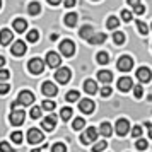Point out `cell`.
<instances>
[{"label":"cell","instance_id":"17","mask_svg":"<svg viewBox=\"0 0 152 152\" xmlns=\"http://www.w3.org/2000/svg\"><path fill=\"white\" fill-rule=\"evenodd\" d=\"M12 38H14V34H12V31L10 29H2L0 31V45H9V43L12 41Z\"/></svg>","mask_w":152,"mask_h":152},{"label":"cell","instance_id":"33","mask_svg":"<svg viewBox=\"0 0 152 152\" xmlns=\"http://www.w3.org/2000/svg\"><path fill=\"white\" fill-rule=\"evenodd\" d=\"M65 99H67L69 103L79 101V92H77V91H70V92H67V96H65Z\"/></svg>","mask_w":152,"mask_h":152},{"label":"cell","instance_id":"42","mask_svg":"<svg viewBox=\"0 0 152 152\" xmlns=\"http://www.w3.org/2000/svg\"><path fill=\"white\" fill-rule=\"evenodd\" d=\"M101 96H103V97L111 96V87H110V84H104V87L101 89Z\"/></svg>","mask_w":152,"mask_h":152},{"label":"cell","instance_id":"23","mask_svg":"<svg viewBox=\"0 0 152 152\" xmlns=\"http://www.w3.org/2000/svg\"><path fill=\"white\" fill-rule=\"evenodd\" d=\"M104 41H106V34H104V33H94L92 38L89 39L91 45H101V43H104Z\"/></svg>","mask_w":152,"mask_h":152},{"label":"cell","instance_id":"12","mask_svg":"<svg viewBox=\"0 0 152 152\" xmlns=\"http://www.w3.org/2000/svg\"><path fill=\"white\" fill-rule=\"evenodd\" d=\"M41 91H43V94L45 96H48V97H53V96H56V92H58V89H56V86L53 82H43V86H41Z\"/></svg>","mask_w":152,"mask_h":152},{"label":"cell","instance_id":"5","mask_svg":"<svg viewBox=\"0 0 152 152\" xmlns=\"http://www.w3.org/2000/svg\"><path fill=\"white\" fill-rule=\"evenodd\" d=\"M70 77H72V72H70V69H67V67H62V69H58L55 72L56 82H60V84H67L70 80Z\"/></svg>","mask_w":152,"mask_h":152},{"label":"cell","instance_id":"30","mask_svg":"<svg viewBox=\"0 0 152 152\" xmlns=\"http://www.w3.org/2000/svg\"><path fill=\"white\" fill-rule=\"evenodd\" d=\"M118 24H120V21H118L115 15L108 17V21H106V26H108L110 29H116V28H118Z\"/></svg>","mask_w":152,"mask_h":152},{"label":"cell","instance_id":"53","mask_svg":"<svg viewBox=\"0 0 152 152\" xmlns=\"http://www.w3.org/2000/svg\"><path fill=\"white\" fill-rule=\"evenodd\" d=\"M31 152H41V151H39V149H33Z\"/></svg>","mask_w":152,"mask_h":152},{"label":"cell","instance_id":"24","mask_svg":"<svg viewBox=\"0 0 152 152\" xmlns=\"http://www.w3.org/2000/svg\"><path fill=\"white\" fill-rule=\"evenodd\" d=\"M28 12L31 15H38L39 12H41V5H39L38 2H31V4L28 5Z\"/></svg>","mask_w":152,"mask_h":152},{"label":"cell","instance_id":"6","mask_svg":"<svg viewBox=\"0 0 152 152\" xmlns=\"http://www.w3.org/2000/svg\"><path fill=\"white\" fill-rule=\"evenodd\" d=\"M60 53L65 56H72L74 53H75V45H74V41H70V39H63L62 43H60Z\"/></svg>","mask_w":152,"mask_h":152},{"label":"cell","instance_id":"2","mask_svg":"<svg viewBox=\"0 0 152 152\" xmlns=\"http://www.w3.org/2000/svg\"><path fill=\"white\" fill-rule=\"evenodd\" d=\"M28 69L31 74L39 75V74H43V70H45V62H43L41 58H33V60H29Z\"/></svg>","mask_w":152,"mask_h":152},{"label":"cell","instance_id":"44","mask_svg":"<svg viewBox=\"0 0 152 152\" xmlns=\"http://www.w3.org/2000/svg\"><path fill=\"white\" fill-rule=\"evenodd\" d=\"M10 91V86L7 82H0V94H7Z\"/></svg>","mask_w":152,"mask_h":152},{"label":"cell","instance_id":"38","mask_svg":"<svg viewBox=\"0 0 152 152\" xmlns=\"http://www.w3.org/2000/svg\"><path fill=\"white\" fill-rule=\"evenodd\" d=\"M51 152H67V147L58 142V144H55L53 147H51Z\"/></svg>","mask_w":152,"mask_h":152},{"label":"cell","instance_id":"15","mask_svg":"<svg viewBox=\"0 0 152 152\" xmlns=\"http://www.w3.org/2000/svg\"><path fill=\"white\" fill-rule=\"evenodd\" d=\"M26 43L24 41H15L14 45H12V48H10V51H12V55L15 56H22L24 53H26Z\"/></svg>","mask_w":152,"mask_h":152},{"label":"cell","instance_id":"9","mask_svg":"<svg viewBox=\"0 0 152 152\" xmlns=\"http://www.w3.org/2000/svg\"><path fill=\"white\" fill-rule=\"evenodd\" d=\"M43 138H45V135H43V132L38 130V128H31V130L28 132V142L29 144H39V142H43Z\"/></svg>","mask_w":152,"mask_h":152},{"label":"cell","instance_id":"26","mask_svg":"<svg viewBox=\"0 0 152 152\" xmlns=\"http://www.w3.org/2000/svg\"><path fill=\"white\" fill-rule=\"evenodd\" d=\"M96 60H97V63L106 65V63L110 62V55H108L106 51H99V53H97V56H96Z\"/></svg>","mask_w":152,"mask_h":152},{"label":"cell","instance_id":"56","mask_svg":"<svg viewBox=\"0 0 152 152\" xmlns=\"http://www.w3.org/2000/svg\"><path fill=\"white\" fill-rule=\"evenodd\" d=\"M151 29H152V26H151Z\"/></svg>","mask_w":152,"mask_h":152},{"label":"cell","instance_id":"45","mask_svg":"<svg viewBox=\"0 0 152 152\" xmlns=\"http://www.w3.org/2000/svg\"><path fill=\"white\" fill-rule=\"evenodd\" d=\"M144 12H145V7L142 5V4H138V5H135V7H133V14L140 15V14H144Z\"/></svg>","mask_w":152,"mask_h":152},{"label":"cell","instance_id":"7","mask_svg":"<svg viewBox=\"0 0 152 152\" xmlns=\"http://www.w3.org/2000/svg\"><path fill=\"white\" fill-rule=\"evenodd\" d=\"M24 118H26V113L22 110H12V113H10V123L14 125V126H19V125L24 123Z\"/></svg>","mask_w":152,"mask_h":152},{"label":"cell","instance_id":"11","mask_svg":"<svg viewBox=\"0 0 152 152\" xmlns=\"http://www.w3.org/2000/svg\"><path fill=\"white\" fill-rule=\"evenodd\" d=\"M94 101H91V99H82V101H79V110L82 111L84 115H91L92 111H94Z\"/></svg>","mask_w":152,"mask_h":152},{"label":"cell","instance_id":"4","mask_svg":"<svg viewBox=\"0 0 152 152\" xmlns=\"http://www.w3.org/2000/svg\"><path fill=\"white\" fill-rule=\"evenodd\" d=\"M34 103V94L31 91H21L19 96H17V104L21 106H29V104Z\"/></svg>","mask_w":152,"mask_h":152},{"label":"cell","instance_id":"41","mask_svg":"<svg viewBox=\"0 0 152 152\" xmlns=\"http://www.w3.org/2000/svg\"><path fill=\"white\" fill-rule=\"evenodd\" d=\"M0 152H14V149L7 142H0Z\"/></svg>","mask_w":152,"mask_h":152},{"label":"cell","instance_id":"31","mask_svg":"<svg viewBox=\"0 0 152 152\" xmlns=\"http://www.w3.org/2000/svg\"><path fill=\"white\" fill-rule=\"evenodd\" d=\"M135 147H137L138 151H145V149L149 147V142H147L145 138H137V142H135Z\"/></svg>","mask_w":152,"mask_h":152},{"label":"cell","instance_id":"13","mask_svg":"<svg viewBox=\"0 0 152 152\" xmlns=\"http://www.w3.org/2000/svg\"><path fill=\"white\" fill-rule=\"evenodd\" d=\"M55 126H56V116L55 115H50V116H46L41 121V128H45L46 132L55 130Z\"/></svg>","mask_w":152,"mask_h":152},{"label":"cell","instance_id":"10","mask_svg":"<svg viewBox=\"0 0 152 152\" xmlns=\"http://www.w3.org/2000/svg\"><path fill=\"white\" fill-rule=\"evenodd\" d=\"M60 63H62V58L58 53L55 51H48L46 53V65L51 67V69H56V67H60Z\"/></svg>","mask_w":152,"mask_h":152},{"label":"cell","instance_id":"39","mask_svg":"<svg viewBox=\"0 0 152 152\" xmlns=\"http://www.w3.org/2000/svg\"><path fill=\"white\" fill-rule=\"evenodd\" d=\"M10 138H12V142H15V144H21L22 142V133L21 132H14V133L10 135Z\"/></svg>","mask_w":152,"mask_h":152},{"label":"cell","instance_id":"36","mask_svg":"<svg viewBox=\"0 0 152 152\" xmlns=\"http://www.w3.org/2000/svg\"><path fill=\"white\" fill-rule=\"evenodd\" d=\"M137 28H138V31H140V34H147V33H149L147 24H145V22H142V21H137Z\"/></svg>","mask_w":152,"mask_h":152},{"label":"cell","instance_id":"37","mask_svg":"<svg viewBox=\"0 0 152 152\" xmlns=\"http://www.w3.org/2000/svg\"><path fill=\"white\" fill-rule=\"evenodd\" d=\"M41 111H43V108H39V106H34V108L31 110V118L38 120V118L41 116Z\"/></svg>","mask_w":152,"mask_h":152},{"label":"cell","instance_id":"40","mask_svg":"<svg viewBox=\"0 0 152 152\" xmlns=\"http://www.w3.org/2000/svg\"><path fill=\"white\" fill-rule=\"evenodd\" d=\"M142 94H144L142 86H135V87H133V96L137 97V99H140V97H142Z\"/></svg>","mask_w":152,"mask_h":152},{"label":"cell","instance_id":"49","mask_svg":"<svg viewBox=\"0 0 152 152\" xmlns=\"http://www.w3.org/2000/svg\"><path fill=\"white\" fill-rule=\"evenodd\" d=\"M126 2H128V5H132V7H135V5L140 4V0H126Z\"/></svg>","mask_w":152,"mask_h":152},{"label":"cell","instance_id":"52","mask_svg":"<svg viewBox=\"0 0 152 152\" xmlns=\"http://www.w3.org/2000/svg\"><path fill=\"white\" fill-rule=\"evenodd\" d=\"M4 65H5V58H4V56H0V69H2Z\"/></svg>","mask_w":152,"mask_h":152},{"label":"cell","instance_id":"22","mask_svg":"<svg viewBox=\"0 0 152 152\" xmlns=\"http://www.w3.org/2000/svg\"><path fill=\"white\" fill-rule=\"evenodd\" d=\"M99 133H101L103 137H111V133H113V126H111L108 121H104V123H101V126H99Z\"/></svg>","mask_w":152,"mask_h":152},{"label":"cell","instance_id":"8","mask_svg":"<svg viewBox=\"0 0 152 152\" xmlns=\"http://www.w3.org/2000/svg\"><path fill=\"white\" fill-rule=\"evenodd\" d=\"M115 132H116L120 137H123L126 135L128 132H130V123H128V120H125V118H120L116 121V126H115Z\"/></svg>","mask_w":152,"mask_h":152},{"label":"cell","instance_id":"3","mask_svg":"<svg viewBox=\"0 0 152 152\" xmlns=\"http://www.w3.org/2000/svg\"><path fill=\"white\" fill-rule=\"evenodd\" d=\"M116 67H118L120 72H128V70H132L133 69V60H132V56H128V55L120 56V58H118Z\"/></svg>","mask_w":152,"mask_h":152},{"label":"cell","instance_id":"43","mask_svg":"<svg viewBox=\"0 0 152 152\" xmlns=\"http://www.w3.org/2000/svg\"><path fill=\"white\" fill-rule=\"evenodd\" d=\"M133 12H130V10H123V12H121V19H123L125 22H130L132 21V17H133Z\"/></svg>","mask_w":152,"mask_h":152},{"label":"cell","instance_id":"18","mask_svg":"<svg viewBox=\"0 0 152 152\" xmlns=\"http://www.w3.org/2000/svg\"><path fill=\"white\" fill-rule=\"evenodd\" d=\"M97 79H99V82H103V84H110L113 80V74L110 70H99L97 72Z\"/></svg>","mask_w":152,"mask_h":152},{"label":"cell","instance_id":"28","mask_svg":"<svg viewBox=\"0 0 152 152\" xmlns=\"http://www.w3.org/2000/svg\"><path fill=\"white\" fill-rule=\"evenodd\" d=\"M60 116H62L63 121H69L70 118H72V108H62V111H60Z\"/></svg>","mask_w":152,"mask_h":152},{"label":"cell","instance_id":"35","mask_svg":"<svg viewBox=\"0 0 152 152\" xmlns=\"http://www.w3.org/2000/svg\"><path fill=\"white\" fill-rule=\"evenodd\" d=\"M41 108H43V110H46V111H53V110H55V101H50V99H46V101H43Z\"/></svg>","mask_w":152,"mask_h":152},{"label":"cell","instance_id":"14","mask_svg":"<svg viewBox=\"0 0 152 152\" xmlns=\"http://www.w3.org/2000/svg\"><path fill=\"white\" fill-rule=\"evenodd\" d=\"M137 79L140 80V82H149V80L152 79L151 69H147V67H140V69L137 70Z\"/></svg>","mask_w":152,"mask_h":152},{"label":"cell","instance_id":"25","mask_svg":"<svg viewBox=\"0 0 152 152\" xmlns=\"http://www.w3.org/2000/svg\"><path fill=\"white\" fill-rule=\"evenodd\" d=\"M65 24L69 26V28H74L77 24V14L75 12H70V14L65 15Z\"/></svg>","mask_w":152,"mask_h":152},{"label":"cell","instance_id":"51","mask_svg":"<svg viewBox=\"0 0 152 152\" xmlns=\"http://www.w3.org/2000/svg\"><path fill=\"white\" fill-rule=\"evenodd\" d=\"M60 2H62V0H48V4H50V5H58Z\"/></svg>","mask_w":152,"mask_h":152},{"label":"cell","instance_id":"50","mask_svg":"<svg viewBox=\"0 0 152 152\" xmlns=\"http://www.w3.org/2000/svg\"><path fill=\"white\" fill-rule=\"evenodd\" d=\"M145 128H147V130H149V137L152 138V125L149 123V121H147V123H145Z\"/></svg>","mask_w":152,"mask_h":152},{"label":"cell","instance_id":"55","mask_svg":"<svg viewBox=\"0 0 152 152\" xmlns=\"http://www.w3.org/2000/svg\"><path fill=\"white\" fill-rule=\"evenodd\" d=\"M94 2H97V0H94Z\"/></svg>","mask_w":152,"mask_h":152},{"label":"cell","instance_id":"48","mask_svg":"<svg viewBox=\"0 0 152 152\" xmlns=\"http://www.w3.org/2000/svg\"><path fill=\"white\" fill-rule=\"evenodd\" d=\"M75 5V0H65V7H74Z\"/></svg>","mask_w":152,"mask_h":152},{"label":"cell","instance_id":"19","mask_svg":"<svg viewBox=\"0 0 152 152\" xmlns=\"http://www.w3.org/2000/svg\"><path fill=\"white\" fill-rule=\"evenodd\" d=\"M84 91L87 92V94H96L97 92V84L92 80V79H87L86 82H84Z\"/></svg>","mask_w":152,"mask_h":152},{"label":"cell","instance_id":"16","mask_svg":"<svg viewBox=\"0 0 152 152\" xmlns=\"http://www.w3.org/2000/svg\"><path fill=\"white\" fill-rule=\"evenodd\" d=\"M133 87V82H132L130 77H121L120 80H118V89L121 91V92H126V91H130Z\"/></svg>","mask_w":152,"mask_h":152},{"label":"cell","instance_id":"47","mask_svg":"<svg viewBox=\"0 0 152 152\" xmlns=\"http://www.w3.org/2000/svg\"><path fill=\"white\" fill-rule=\"evenodd\" d=\"M9 77H10V72L9 70H5V69L0 70V80H7Z\"/></svg>","mask_w":152,"mask_h":152},{"label":"cell","instance_id":"21","mask_svg":"<svg viewBox=\"0 0 152 152\" xmlns=\"http://www.w3.org/2000/svg\"><path fill=\"white\" fill-rule=\"evenodd\" d=\"M92 34H94V29L91 28V26H84V28L79 31V36H80L82 39H87V41L92 38Z\"/></svg>","mask_w":152,"mask_h":152},{"label":"cell","instance_id":"54","mask_svg":"<svg viewBox=\"0 0 152 152\" xmlns=\"http://www.w3.org/2000/svg\"><path fill=\"white\" fill-rule=\"evenodd\" d=\"M0 7H2V0H0Z\"/></svg>","mask_w":152,"mask_h":152},{"label":"cell","instance_id":"32","mask_svg":"<svg viewBox=\"0 0 152 152\" xmlns=\"http://www.w3.org/2000/svg\"><path fill=\"white\" fill-rule=\"evenodd\" d=\"M113 41L116 43V45H123L125 43V34L123 33H120V31H116V33L113 34Z\"/></svg>","mask_w":152,"mask_h":152},{"label":"cell","instance_id":"1","mask_svg":"<svg viewBox=\"0 0 152 152\" xmlns=\"http://www.w3.org/2000/svg\"><path fill=\"white\" fill-rule=\"evenodd\" d=\"M97 133H99V130H96L94 126H91V128H87V130L80 135V142H82L84 145H89V144H92V142H96Z\"/></svg>","mask_w":152,"mask_h":152},{"label":"cell","instance_id":"27","mask_svg":"<svg viewBox=\"0 0 152 152\" xmlns=\"http://www.w3.org/2000/svg\"><path fill=\"white\" fill-rule=\"evenodd\" d=\"M84 126H86V120L84 118H75L74 123H72V128L74 130H82Z\"/></svg>","mask_w":152,"mask_h":152},{"label":"cell","instance_id":"46","mask_svg":"<svg viewBox=\"0 0 152 152\" xmlns=\"http://www.w3.org/2000/svg\"><path fill=\"white\" fill-rule=\"evenodd\" d=\"M132 135H133L135 138H140V135H142V128H140V126H133V128H132Z\"/></svg>","mask_w":152,"mask_h":152},{"label":"cell","instance_id":"29","mask_svg":"<svg viewBox=\"0 0 152 152\" xmlns=\"http://www.w3.org/2000/svg\"><path fill=\"white\" fill-rule=\"evenodd\" d=\"M39 39V33H38V29H31L28 33V41H31V43H36Z\"/></svg>","mask_w":152,"mask_h":152},{"label":"cell","instance_id":"20","mask_svg":"<svg viewBox=\"0 0 152 152\" xmlns=\"http://www.w3.org/2000/svg\"><path fill=\"white\" fill-rule=\"evenodd\" d=\"M12 28H14L15 33H24L26 28H28V22L24 21V19H15L14 24H12Z\"/></svg>","mask_w":152,"mask_h":152},{"label":"cell","instance_id":"34","mask_svg":"<svg viewBox=\"0 0 152 152\" xmlns=\"http://www.w3.org/2000/svg\"><path fill=\"white\" fill-rule=\"evenodd\" d=\"M106 145H108V142H104V140H101V142H97V144H94V147H92V152H103L104 149H106Z\"/></svg>","mask_w":152,"mask_h":152}]
</instances>
